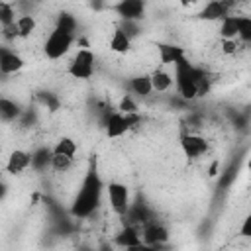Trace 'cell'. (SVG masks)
<instances>
[{"instance_id": "obj_1", "label": "cell", "mask_w": 251, "mask_h": 251, "mask_svg": "<svg viewBox=\"0 0 251 251\" xmlns=\"http://www.w3.org/2000/svg\"><path fill=\"white\" fill-rule=\"evenodd\" d=\"M100 192H102V180L96 173V167H90L75 200L71 206V216L75 218H88L100 204Z\"/></svg>"}, {"instance_id": "obj_2", "label": "cell", "mask_w": 251, "mask_h": 251, "mask_svg": "<svg viewBox=\"0 0 251 251\" xmlns=\"http://www.w3.org/2000/svg\"><path fill=\"white\" fill-rule=\"evenodd\" d=\"M206 71L200 67H194L186 57L178 59L175 63V84L176 92L182 100H194L196 98V80L204 75Z\"/></svg>"}, {"instance_id": "obj_3", "label": "cell", "mask_w": 251, "mask_h": 251, "mask_svg": "<svg viewBox=\"0 0 251 251\" xmlns=\"http://www.w3.org/2000/svg\"><path fill=\"white\" fill-rule=\"evenodd\" d=\"M139 122H141V116L137 112L124 114L120 110H104V114H102V127H104L106 135L112 139L122 137L126 131L135 127Z\"/></svg>"}, {"instance_id": "obj_4", "label": "cell", "mask_w": 251, "mask_h": 251, "mask_svg": "<svg viewBox=\"0 0 251 251\" xmlns=\"http://www.w3.org/2000/svg\"><path fill=\"white\" fill-rule=\"evenodd\" d=\"M73 41H75L73 33H67V31H61V29L53 27V31L47 35V39L43 43V53H45L47 59L57 61V59H61L63 55L69 53V49L73 47Z\"/></svg>"}, {"instance_id": "obj_5", "label": "cell", "mask_w": 251, "mask_h": 251, "mask_svg": "<svg viewBox=\"0 0 251 251\" xmlns=\"http://www.w3.org/2000/svg\"><path fill=\"white\" fill-rule=\"evenodd\" d=\"M94 63H96L94 53H92L90 49L82 47V49H78V51L75 53L73 61H71L69 67H67V73H69L73 78H76V80H86V78H90L92 73H94Z\"/></svg>"}, {"instance_id": "obj_6", "label": "cell", "mask_w": 251, "mask_h": 251, "mask_svg": "<svg viewBox=\"0 0 251 251\" xmlns=\"http://www.w3.org/2000/svg\"><path fill=\"white\" fill-rule=\"evenodd\" d=\"M106 192H108L110 208H112L120 218H124V214H126L127 208H129V188H127L124 182L112 180V182L106 184Z\"/></svg>"}, {"instance_id": "obj_7", "label": "cell", "mask_w": 251, "mask_h": 251, "mask_svg": "<svg viewBox=\"0 0 251 251\" xmlns=\"http://www.w3.org/2000/svg\"><path fill=\"white\" fill-rule=\"evenodd\" d=\"M178 143H180V149H182L184 157H188V159H198V157H202V155L208 151V141H206V137H202V135H198V133H194V131H184V133H180Z\"/></svg>"}, {"instance_id": "obj_8", "label": "cell", "mask_w": 251, "mask_h": 251, "mask_svg": "<svg viewBox=\"0 0 251 251\" xmlns=\"http://www.w3.org/2000/svg\"><path fill=\"white\" fill-rule=\"evenodd\" d=\"M145 10H147V0H118L112 6V12H116L122 20H129V22L143 20Z\"/></svg>"}, {"instance_id": "obj_9", "label": "cell", "mask_w": 251, "mask_h": 251, "mask_svg": "<svg viewBox=\"0 0 251 251\" xmlns=\"http://www.w3.org/2000/svg\"><path fill=\"white\" fill-rule=\"evenodd\" d=\"M139 231H141V241L145 247H159L161 243L169 239V229L155 220H149L147 224H143Z\"/></svg>"}, {"instance_id": "obj_10", "label": "cell", "mask_w": 251, "mask_h": 251, "mask_svg": "<svg viewBox=\"0 0 251 251\" xmlns=\"http://www.w3.org/2000/svg\"><path fill=\"white\" fill-rule=\"evenodd\" d=\"M233 8H235V0H210L200 10L198 18L204 20V22H220L222 18L231 14Z\"/></svg>"}, {"instance_id": "obj_11", "label": "cell", "mask_w": 251, "mask_h": 251, "mask_svg": "<svg viewBox=\"0 0 251 251\" xmlns=\"http://www.w3.org/2000/svg\"><path fill=\"white\" fill-rule=\"evenodd\" d=\"M31 167V153L25 149H14L8 155V161L4 165V171L8 175H22Z\"/></svg>"}, {"instance_id": "obj_12", "label": "cell", "mask_w": 251, "mask_h": 251, "mask_svg": "<svg viewBox=\"0 0 251 251\" xmlns=\"http://www.w3.org/2000/svg\"><path fill=\"white\" fill-rule=\"evenodd\" d=\"M116 243L122 245V247H127V249H139V247L143 249V247H145L143 241H141V231H139V227L133 226V224H126V226L118 231Z\"/></svg>"}, {"instance_id": "obj_13", "label": "cell", "mask_w": 251, "mask_h": 251, "mask_svg": "<svg viewBox=\"0 0 251 251\" xmlns=\"http://www.w3.org/2000/svg\"><path fill=\"white\" fill-rule=\"evenodd\" d=\"M157 53H159L161 65H175L178 59L186 57L184 49L175 43H157Z\"/></svg>"}, {"instance_id": "obj_14", "label": "cell", "mask_w": 251, "mask_h": 251, "mask_svg": "<svg viewBox=\"0 0 251 251\" xmlns=\"http://www.w3.org/2000/svg\"><path fill=\"white\" fill-rule=\"evenodd\" d=\"M51 157H53V149L47 145L37 147L35 151H31V169L37 173H43L51 167Z\"/></svg>"}, {"instance_id": "obj_15", "label": "cell", "mask_w": 251, "mask_h": 251, "mask_svg": "<svg viewBox=\"0 0 251 251\" xmlns=\"http://www.w3.org/2000/svg\"><path fill=\"white\" fill-rule=\"evenodd\" d=\"M151 86H153V92H169L171 86H173V75L165 69H155L151 75Z\"/></svg>"}, {"instance_id": "obj_16", "label": "cell", "mask_w": 251, "mask_h": 251, "mask_svg": "<svg viewBox=\"0 0 251 251\" xmlns=\"http://www.w3.org/2000/svg\"><path fill=\"white\" fill-rule=\"evenodd\" d=\"M127 86H129L131 94H135V96H139V98H147V96L153 92V86H151V78H149V75H139V76L129 78Z\"/></svg>"}, {"instance_id": "obj_17", "label": "cell", "mask_w": 251, "mask_h": 251, "mask_svg": "<svg viewBox=\"0 0 251 251\" xmlns=\"http://www.w3.org/2000/svg\"><path fill=\"white\" fill-rule=\"evenodd\" d=\"M129 47H131V39L126 35V31L118 25L116 29H114V33H112V37H110V49L114 51V53H118V55H126L127 51H129Z\"/></svg>"}, {"instance_id": "obj_18", "label": "cell", "mask_w": 251, "mask_h": 251, "mask_svg": "<svg viewBox=\"0 0 251 251\" xmlns=\"http://www.w3.org/2000/svg\"><path fill=\"white\" fill-rule=\"evenodd\" d=\"M24 65H25V61H24L18 53L8 51V53L4 55V59L0 61V73H2V75H14V73L22 71Z\"/></svg>"}, {"instance_id": "obj_19", "label": "cell", "mask_w": 251, "mask_h": 251, "mask_svg": "<svg viewBox=\"0 0 251 251\" xmlns=\"http://www.w3.org/2000/svg\"><path fill=\"white\" fill-rule=\"evenodd\" d=\"M20 116H22V108H20L14 100L0 96V120H4V122H14V120H18Z\"/></svg>"}, {"instance_id": "obj_20", "label": "cell", "mask_w": 251, "mask_h": 251, "mask_svg": "<svg viewBox=\"0 0 251 251\" xmlns=\"http://www.w3.org/2000/svg\"><path fill=\"white\" fill-rule=\"evenodd\" d=\"M222 39H233L237 37V16L227 14L226 18L220 20V29H218Z\"/></svg>"}, {"instance_id": "obj_21", "label": "cell", "mask_w": 251, "mask_h": 251, "mask_svg": "<svg viewBox=\"0 0 251 251\" xmlns=\"http://www.w3.org/2000/svg\"><path fill=\"white\" fill-rule=\"evenodd\" d=\"M16 25H18V33H20V37H29L33 31H35V27H37V22H35V18L31 16V14H22L18 20H16Z\"/></svg>"}, {"instance_id": "obj_22", "label": "cell", "mask_w": 251, "mask_h": 251, "mask_svg": "<svg viewBox=\"0 0 251 251\" xmlns=\"http://www.w3.org/2000/svg\"><path fill=\"white\" fill-rule=\"evenodd\" d=\"M55 27L61 29V31H67V33H73L75 35V31H76V20H75L73 14L61 12L57 16V20H55Z\"/></svg>"}, {"instance_id": "obj_23", "label": "cell", "mask_w": 251, "mask_h": 251, "mask_svg": "<svg viewBox=\"0 0 251 251\" xmlns=\"http://www.w3.org/2000/svg\"><path fill=\"white\" fill-rule=\"evenodd\" d=\"M53 153H61V155H67V157H73L76 155V143L73 137H61L55 147H53Z\"/></svg>"}, {"instance_id": "obj_24", "label": "cell", "mask_w": 251, "mask_h": 251, "mask_svg": "<svg viewBox=\"0 0 251 251\" xmlns=\"http://www.w3.org/2000/svg\"><path fill=\"white\" fill-rule=\"evenodd\" d=\"M237 39L241 43L251 41V18L249 16H237Z\"/></svg>"}, {"instance_id": "obj_25", "label": "cell", "mask_w": 251, "mask_h": 251, "mask_svg": "<svg viewBox=\"0 0 251 251\" xmlns=\"http://www.w3.org/2000/svg\"><path fill=\"white\" fill-rule=\"evenodd\" d=\"M73 157H67V155H61V153H53L51 157V169L55 173H67L71 167H73Z\"/></svg>"}, {"instance_id": "obj_26", "label": "cell", "mask_w": 251, "mask_h": 251, "mask_svg": "<svg viewBox=\"0 0 251 251\" xmlns=\"http://www.w3.org/2000/svg\"><path fill=\"white\" fill-rule=\"evenodd\" d=\"M16 22V12H14V6L6 0H0V25H8Z\"/></svg>"}, {"instance_id": "obj_27", "label": "cell", "mask_w": 251, "mask_h": 251, "mask_svg": "<svg viewBox=\"0 0 251 251\" xmlns=\"http://www.w3.org/2000/svg\"><path fill=\"white\" fill-rule=\"evenodd\" d=\"M239 47H241V41L237 39V37H233V39H222V53L224 55H235L237 51H239Z\"/></svg>"}, {"instance_id": "obj_28", "label": "cell", "mask_w": 251, "mask_h": 251, "mask_svg": "<svg viewBox=\"0 0 251 251\" xmlns=\"http://www.w3.org/2000/svg\"><path fill=\"white\" fill-rule=\"evenodd\" d=\"M118 110L124 112V114H131V112H137L139 108H137V104L133 102V98L129 94H124L122 100H120V104H118Z\"/></svg>"}, {"instance_id": "obj_29", "label": "cell", "mask_w": 251, "mask_h": 251, "mask_svg": "<svg viewBox=\"0 0 251 251\" xmlns=\"http://www.w3.org/2000/svg\"><path fill=\"white\" fill-rule=\"evenodd\" d=\"M2 37H4L6 41H14V39L20 37L16 22H12V24H8V25H2Z\"/></svg>"}, {"instance_id": "obj_30", "label": "cell", "mask_w": 251, "mask_h": 251, "mask_svg": "<svg viewBox=\"0 0 251 251\" xmlns=\"http://www.w3.org/2000/svg\"><path fill=\"white\" fill-rule=\"evenodd\" d=\"M39 98H41V102H43L51 112H55V110L59 108V102H57V98H55L51 92H43V94H39Z\"/></svg>"}, {"instance_id": "obj_31", "label": "cell", "mask_w": 251, "mask_h": 251, "mask_svg": "<svg viewBox=\"0 0 251 251\" xmlns=\"http://www.w3.org/2000/svg\"><path fill=\"white\" fill-rule=\"evenodd\" d=\"M241 235H243V237H251V218H245V220H243Z\"/></svg>"}, {"instance_id": "obj_32", "label": "cell", "mask_w": 251, "mask_h": 251, "mask_svg": "<svg viewBox=\"0 0 251 251\" xmlns=\"http://www.w3.org/2000/svg\"><path fill=\"white\" fill-rule=\"evenodd\" d=\"M178 2H180V6H184V8H186V6H192V4H196L198 0H178Z\"/></svg>"}, {"instance_id": "obj_33", "label": "cell", "mask_w": 251, "mask_h": 251, "mask_svg": "<svg viewBox=\"0 0 251 251\" xmlns=\"http://www.w3.org/2000/svg\"><path fill=\"white\" fill-rule=\"evenodd\" d=\"M4 196H6V184H4L2 180H0V200H2Z\"/></svg>"}, {"instance_id": "obj_34", "label": "cell", "mask_w": 251, "mask_h": 251, "mask_svg": "<svg viewBox=\"0 0 251 251\" xmlns=\"http://www.w3.org/2000/svg\"><path fill=\"white\" fill-rule=\"evenodd\" d=\"M8 51H10V49H8V47H4V45H0V61H2V59H4V55H6V53H8Z\"/></svg>"}, {"instance_id": "obj_35", "label": "cell", "mask_w": 251, "mask_h": 251, "mask_svg": "<svg viewBox=\"0 0 251 251\" xmlns=\"http://www.w3.org/2000/svg\"><path fill=\"white\" fill-rule=\"evenodd\" d=\"M239 2H241V4H245L247 0H235V4H239Z\"/></svg>"}]
</instances>
